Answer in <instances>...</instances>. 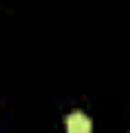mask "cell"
Wrapping results in <instances>:
<instances>
[{"label": "cell", "instance_id": "6da1fadb", "mask_svg": "<svg viewBox=\"0 0 130 133\" xmlns=\"http://www.w3.org/2000/svg\"><path fill=\"white\" fill-rule=\"evenodd\" d=\"M90 130H93V124L84 111H71L65 118V133H90Z\"/></svg>", "mask_w": 130, "mask_h": 133}]
</instances>
